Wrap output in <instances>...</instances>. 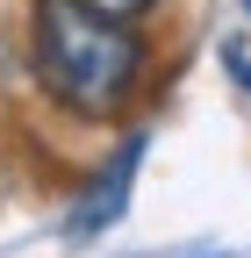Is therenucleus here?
<instances>
[{"instance_id":"obj_1","label":"nucleus","mask_w":251,"mask_h":258,"mask_svg":"<svg viewBox=\"0 0 251 258\" xmlns=\"http://www.w3.org/2000/svg\"><path fill=\"white\" fill-rule=\"evenodd\" d=\"M29 64L65 115H115L144 79V36L130 22L93 15L86 0H36L29 8Z\"/></svg>"},{"instance_id":"obj_2","label":"nucleus","mask_w":251,"mask_h":258,"mask_svg":"<svg viewBox=\"0 0 251 258\" xmlns=\"http://www.w3.org/2000/svg\"><path fill=\"white\" fill-rule=\"evenodd\" d=\"M137 151H144V144L130 137V144L115 151V165H108V186H93L86 201H79V215H72V230H79V237H93V230H108V222L122 215V194H130V179H137Z\"/></svg>"},{"instance_id":"obj_3","label":"nucleus","mask_w":251,"mask_h":258,"mask_svg":"<svg viewBox=\"0 0 251 258\" xmlns=\"http://www.w3.org/2000/svg\"><path fill=\"white\" fill-rule=\"evenodd\" d=\"M86 8H93V15H108V22H130V29H137L151 8H158V0H86Z\"/></svg>"},{"instance_id":"obj_4","label":"nucleus","mask_w":251,"mask_h":258,"mask_svg":"<svg viewBox=\"0 0 251 258\" xmlns=\"http://www.w3.org/2000/svg\"><path fill=\"white\" fill-rule=\"evenodd\" d=\"M244 15H251V0H244Z\"/></svg>"}]
</instances>
